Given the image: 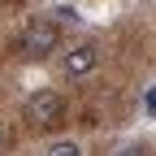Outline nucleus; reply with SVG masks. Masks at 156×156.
<instances>
[{"label":"nucleus","instance_id":"f257e3e1","mask_svg":"<svg viewBox=\"0 0 156 156\" xmlns=\"http://www.w3.org/2000/svg\"><path fill=\"white\" fill-rule=\"evenodd\" d=\"M56 48H61V26L48 22V17H35L22 30V39H17V52H22L26 61H48Z\"/></svg>","mask_w":156,"mask_h":156},{"label":"nucleus","instance_id":"f03ea898","mask_svg":"<svg viewBox=\"0 0 156 156\" xmlns=\"http://www.w3.org/2000/svg\"><path fill=\"white\" fill-rule=\"evenodd\" d=\"M61 117H65V100L56 91H35L30 100H26V122L39 126V130H52Z\"/></svg>","mask_w":156,"mask_h":156},{"label":"nucleus","instance_id":"7ed1b4c3","mask_svg":"<svg viewBox=\"0 0 156 156\" xmlns=\"http://www.w3.org/2000/svg\"><path fill=\"white\" fill-rule=\"evenodd\" d=\"M95 65H100V48H95V44H78V48H69V52H65L61 74H65V78H87Z\"/></svg>","mask_w":156,"mask_h":156},{"label":"nucleus","instance_id":"20e7f679","mask_svg":"<svg viewBox=\"0 0 156 156\" xmlns=\"http://www.w3.org/2000/svg\"><path fill=\"white\" fill-rule=\"evenodd\" d=\"M44 156H83V147H78L74 139H52L44 147Z\"/></svg>","mask_w":156,"mask_h":156},{"label":"nucleus","instance_id":"39448f33","mask_svg":"<svg viewBox=\"0 0 156 156\" xmlns=\"http://www.w3.org/2000/svg\"><path fill=\"white\" fill-rule=\"evenodd\" d=\"M113 156H152V152H147L143 143H126V147H117Z\"/></svg>","mask_w":156,"mask_h":156},{"label":"nucleus","instance_id":"423d86ee","mask_svg":"<svg viewBox=\"0 0 156 156\" xmlns=\"http://www.w3.org/2000/svg\"><path fill=\"white\" fill-rule=\"evenodd\" d=\"M0 147H5V130H0Z\"/></svg>","mask_w":156,"mask_h":156}]
</instances>
